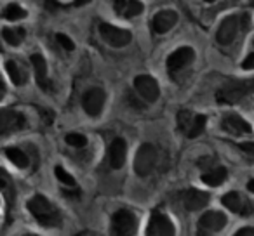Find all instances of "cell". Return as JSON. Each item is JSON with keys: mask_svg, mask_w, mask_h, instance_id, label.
<instances>
[{"mask_svg": "<svg viewBox=\"0 0 254 236\" xmlns=\"http://www.w3.org/2000/svg\"><path fill=\"white\" fill-rule=\"evenodd\" d=\"M28 210L35 217V221L44 228H58L61 224L60 210L42 194H35L28 201Z\"/></svg>", "mask_w": 254, "mask_h": 236, "instance_id": "obj_1", "label": "cell"}, {"mask_svg": "<svg viewBox=\"0 0 254 236\" xmlns=\"http://www.w3.org/2000/svg\"><path fill=\"white\" fill-rule=\"evenodd\" d=\"M251 94H254V78L232 80L216 92V101L219 104H235Z\"/></svg>", "mask_w": 254, "mask_h": 236, "instance_id": "obj_2", "label": "cell"}, {"mask_svg": "<svg viewBox=\"0 0 254 236\" xmlns=\"http://www.w3.org/2000/svg\"><path fill=\"white\" fill-rule=\"evenodd\" d=\"M157 165V148L150 142L139 146L138 153L134 158V170L138 176L145 177L155 169Z\"/></svg>", "mask_w": 254, "mask_h": 236, "instance_id": "obj_3", "label": "cell"}, {"mask_svg": "<svg viewBox=\"0 0 254 236\" xmlns=\"http://www.w3.org/2000/svg\"><path fill=\"white\" fill-rule=\"evenodd\" d=\"M136 226H138V221H136V215L132 214L131 210H117L112 217V228H110V233L117 236H129L136 233Z\"/></svg>", "mask_w": 254, "mask_h": 236, "instance_id": "obj_4", "label": "cell"}, {"mask_svg": "<svg viewBox=\"0 0 254 236\" xmlns=\"http://www.w3.org/2000/svg\"><path fill=\"white\" fill-rule=\"evenodd\" d=\"M99 35L112 47H126L132 40V35L129 30L119 28V26L110 25V23H101L99 25Z\"/></svg>", "mask_w": 254, "mask_h": 236, "instance_id": "obj_5", "label": "cell"}, {"mask_svg": "<svg viewBox=\"0 0 254 236\" xmlns=\"http://www.w3.org/2000/svg\"><path fill=\"white\" fill-rule=\"evenodd\" d=\"M226 226V215L223 212L211 210L202 214V217L198 219V235H214L219 233Z\"/></svg>", "mask_w": 254, "mask_h": 236, "instance_id": "obj_6", "label": "cell"}, {"mask_svg": "<svg viewBox=\"0 0 254 236\" xmlns=\"http://www.w3.org/2000/svg\"><path fill=\"white\" fill-rule=\"evenodd\" d=\"M221 203L225 205L228 210L235 212V214H240L242 217H249V215L254 214V203L251 200H246L244 196H240L239 193L232 191V193H226L225 196L221 198Z\"/></svg>", "mask_w": 254, "mask_h": 236, "instance_id": "obj_7", "label": "cell"}, {"mask_svg": "<svg viewBox=\"0 0 254 236\" xmlns=\"http://www.w3.org/2000/svg\"><path fill=\"white\" fill-rule=\"evenodd\" d=\"M134 89H136V92H138L143 99H146L148 102L157 101L160 95L159 82L153 77H150V75H139V77H136Z\"/></svg>", "mask_w": 254, "mask_h": 236, "instance_id": "obj_8", "label": "cell"}, {"mask_svg": "<svg viewBox=\"0 0 254 236\" xmlns=\"http://www.w3.org/2000/svg\"><path fill=\"white\" fill-rule=\"evenodd\" d=\"M25 127L26 120L21 113L14 111V109H2V113H0V131H2V136L18 132Z\"/></svg>", "mask_w": 254, "mask_h": 236, "instance_id": "obj_9", "label": "cell"}, {"mask_svg": "<svg viewBox=\"0 0 254 236\" xmlns=\"http://www.w3.org/2000/svg\"><path fill=\"white\" fill-rule=\"evenodd\" d=\"M105 101H106V94L103 89H89L84 94V99H82V106H84L85 113L89 116H98L99 113L105 108Z\"/></svg>", "mask_w": 254, "mask_h": 236, "instance_id": "obj_10", "label": "cell"}, {"mask_svg": "<svg viewBox=\"0 0 254 236\" xmlns=\"http://www.w3.org/2000/svg\"><path fill=\"white\" fill-rule=\"evenodd\" d=\"M240 26H242V23H240L239 16H230V18L223 19V23L218 28V33H216L218 44H221V46H230V44L235 40Z\"/></svg>", "mask_w": 254, "mask_h": 236, "instance_id": "obj_11", "label": "cell"}, {"mask_svg": "<svg viewBox=\"0 0 254 236\" xmlns=\"http://www.w3.org/2000/svg\"><path fill=\"white\" fill-rule=\"evenodd\" d=\"M193 59H195V50L191 49V47H188V46L180 47V49H176L169 57H167L166 66L171 73H176V71L187 68Z\"/></svg>", "mask_w": 254, "mask_h": 236, "instance_id": "obj_12", "label": "cell"}, {"mask_svg": "<svg viewBox=\"0 0 254 236\" xmlns=\"http://www.w3.org/2000/svg\"><path fill=\"white\" fill-rule=\"evenodd\" d=\"M146 235L148 236H173L174 226H173V222L167 219V215L160 214V212H153L148 221Z\"/></svg>", "mask_w": 254, "mask_h": 236, "instance_id": "obj_13", "label": "cell"}, {"mask_svg": "<svg viewBox=\"0 0 254 236\" xmlns=\"http://www.w3.org/2000/svg\"><path fill=\"white\" fill-rule=\"evenodd\" d=\"M221 127L225 132L232 136H244V134H251L253 132V127L251 124H247L240 115H235V113H230L221 120Z\"/></svg>", "mask_w": 254, "mask_h": 236, "instance_id": "obj_14", "label": "cell"}, {"mask_svg": "<svg viewBox=\"0 0 254 236\" xmlns=\"http://www.w3.org/2000/svg\"><path fill=\"white\" fill-rule=\"evenodd\" d=\"M209 194L198 189H187L181 193V203L188 212H197L209 203Z\"/></svg>", "mask_w": 254, "mask_h": 236, "instance_id": "obj_15", "label": "cell"}, {"mask_svg": "<svg viewBox=\"0 0 254 236\" xmlns=\"http://www.w3.org/2000/svg\"><path fill=\"white\" fill-rule=\"evenodd\" d=\"M178 23V14L174 11H160L153 16L152 19V30L159 35L162 33H167L169 30H173Z\"/></svg>", "mask_w": 254, "mask_h": 236, "instance_id": "obj_16", "label": "cell"}, {"mask_svg": "<svg viewBox=\"0 0 254 236\" xmlns=\"http://www.w3.org/2000/svg\"><path fill=\"white\" fill-rule=\"evenodd\" d=\"M126 156H127V144L124 139L117 138L112 141L108 149V162L112 169H122L124 163H126Z\"/></svg>", "mask_w": 254, "mask_h": 236, "instance_id": "obj_17", "label": "cell"}, {"mask_svg": "<svg viewBox=\"0 0 254 236\" xmlns=\"http://www.w3.org/2000/svg\"><path fill=\"white\" fill-rule=\"evenodd\" d=\"M32 64H33V70H35V77H37V84L44 89V91L51 92L53 89V82L49 80L47 77V64L46 59H44L40 54H33L32 56Z\"/></svg>", "mask_w": 254, "mask_h": 236, "instance_id": "obj_18", "label": "cell"}, {"mask_svg": "<svg viewBox=\"0 0 254 236\" xmlns=\"http://www.w3.org/2000/svg\"><path fill=\"white\" fill-rule=\"evenodd\" d=\"M113 9L124 18H136L143 12V4L139 0H115Z\"/></svg>", "mask_w": 254, "mask_h": 236, "instance_id": "obj_19", "label": "cell"}, {"mask_svg": "<svg viewBox=\"0 0 254 236\" xmlns=\"http://www.w3.org/2000/svg\"><path fill=\"white\" fill-rule=\"evenodd\" d=\"M226 179V169L225 167H218V169H211L202 176V183L207 184L211 188H218Z\"/></svg>", "mask_w": 254, "mask_h": 236, "instance_id": "obj_20", "label": "cell"}, {"mask_svg": "<svg viewBox=\"0 0 254 236\" xmlns=\"http://www.w3.org/2000/svg\"><path fill=\"white\" fill-rule=\"evenodd\" d=\"M5 156L9 158V162L14 163L19 169H26L30 163V158L19 148H5Z\"/></svg>", "mask_w": 254, "mask_h": 236, "instance_id": "obj_21", "label": "cell"}, {"mask_svg": "<svg viewBox=\"0 0 254 236\" xmlns=\"http://www.w3.org/2000/svg\"><path fill=\"white\" fill-rule=\"evenodd\" d=\"M2 16H4V19H7V21H18V19L26 18L28 12L19 4H9V5H5V9L2 11Z\"/></svg>", "mask_w": 254, "mask_h": 236, "instance_id": "obj_22", "label": "cell"}, {"mask_svg": "<svg viewBox=\"0 0 254 236\" xmlns=\"http://www.w3.org/2000/svg\"><path fill=\"white\" fill-rule=\"evenodd\" d=\"M5 70H7L9 78H11L14 85H25L26 84L25 73L19 70V66L14 63V61H5Z\"/></svg>", "mask_w": 254, "mask_h": 236, "instance_id": "obj_23", "label": "cell"}, {"mask_svg": "<svg viewBox=\"0 0 254 236\" xmlns=\"http://www.w3.org/2000/svg\"><path fill=\"white\" fill-rule=\"evenodd\" d=\"M2 37L7 44L11 46H19V44L25 40V30L23 28H16V30H11V28H4L2 30Z\"/></svg>", "mask_w": 254, "mask_h": 236, "instance_id": "obj_24", "label": "cell"}, {"mask_svg": "<svg viewBox=\"0 0 254 236\" xmlns=\"http://www.w3.org/2000/svg\"><path fill=\"white\" fill-rule=\"evenodd\" d=\"M193 120H195V115L188 111V109H183V111L178 113V127H180V131L185 132V134H188Z\"/></svg>", "mask_w": 254, "mask_h": 236, "instance_id": "obj_25", "label": "cell"}, {"mask_svg": "<svg viewBox=\"0 0 254 236\" xmlns=\"http://www.w3.org/2000/svg\"><path fill=\"white\" fill-rule=\"evenodd\" d=\"M205 124H207V118H205L204 115H195V120H193V124H191V127H190V131H188L187 136L190 139L198 138V136L205 131Z\"/></svg>", "mask_w": 254, "mask_h": 236, "instance_id": "obj_26", "label": "cell"}, {"mask_svg": "<svg viewBox=\"0 0 254 236\" xmlns=\"http://www.w3.org/2000/svg\"><path fill=\"white\" fill-rule=\"evenodd\" d=\"M54 174H56V177L60 179V183H63L64 186H68L70 189L77 188V181L73 179V176H70V172H66L61 165H58L56 169H54Z\"/></svg>", "mask_w": 254, "mask_h": 236, "instance_id": "obj_27", "label": "cell"}, {"mask_svg": "<svg viewBox=\"0 0 254 236\" xmlns=\"http://www.w3.org/2000/svg\"><path fill=\"white\" fill-rule=\"evenodd\" d=\"M64 141H66L70 146H73V148H82V146L87 144V139H85V136L77 134V132H71V134H68L66 138H64Z\"/></svg>", "mask_w": 254, "mask_h": 236, "instance_id": "obj_28", "label": "cell"}, {"mask_svg": "<svg viewBox=\"0 0 254 236\" xmlns=\"http://www.w3.org/2000/svg\"><path fill=\"white\" fill-rule=\"evenodd\" d=\"M56 40H58V44H60V46L63 47L64 50H73V49H75L73 40H71L70 37L64 35V33H58V35H56Z\"/></svg>", "mask_w": 254, "mask_h": 236, "instance_id": "obj_29", "label": "cell"}, {"mask_svg": "<svg viewBox=\"0 0 254 236\" xmlns=\"http://www.w3.org/2000/svg\"><path fill=\"white\" fill-rule=\"evenodd\" d=\"M242 68H244V70H254V52H251L249 56L244 59Z\"/></svg>", "mask_w": 254, "mask_h": 236, "instance_id": "obj_30", "label": "cell"}, {"mask_svg": "<svg viewBox=\"0 0 254 236\" xmlns=\"http://www.w3.org/2000/svg\"><path fill=\"white\" fill-rule=\"evenodd\" d=\"M240 149L249 153V155H254V142H242V144H240Z\"/></svg>", "mask_w": 254, "mask_h": 236, "instance_id": "obj_31", "label": "cell"}, {"mask_svg": "<svg viewBox=\"0 0 254 236\" xmlns=\"http://www.w3.org/2000/svg\"><path fill=\"white\" fill-rule=\"evenodd\" d=\"M254 235V228H251V226H247V228H242L237 231V236H251Z\"/></svg>", "mask_w": 254, "mask_h": 236, "instance_id": "obj_32", "label": "cell"}, {"mask_svg": "<svg viewBox=\"0 0 254 236\" xmlns=\"http://www.w3.org/2000/svg\"><path fill=\"white\" fill-rule=\"evenodd\" d=\"M247 189H249L251 193H254V179H251L249 183H247Z\"/></svg>", "mask_w": 254, "mask_h": 236, "instance_id": "obj_33", "label": "cell"}, {"mask_svg": "<svg viewBox=\"0 0 254 236\" xmlns=\"http://www.w3.org/2000/svg\"><path fill=\"white\" fill-rule=\"evenodd\" d=\"M91 0H75V5H85V4H89Z\"/></svg>", "mask_w": 254, "mask_h": 236, "instance_id": "obj_34", "label": "cell"}, {"mask_svg": "<svg viewBox=\"0 0 254 236\" xmlns=\"http://www.w3.org/2000/svg\"><path fill=\"white\" fill-rule=\"evenodd\" d=\"M205 2H214V0H205Z\"/></svg>", "mask_w": 254, "mask_h": 236, "instance_id": "obj_35", "label": "cell"}]
</instances>
